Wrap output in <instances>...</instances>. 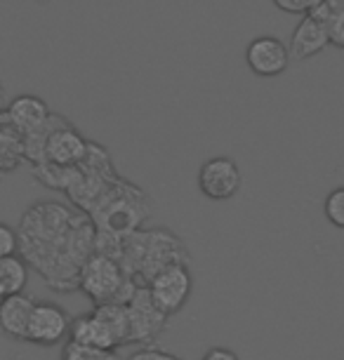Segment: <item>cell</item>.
<instances>
[{"instance_id": "cb8c5ba5", "label": "cell", "mask_w": 344, "mask_h": 360, "mask_svg": "<svg viewBox=\"0 0 344 360\" xmlns=\"http://www.w3.org/2000/svg\"><path fill=\"white\" fill-rule=\"evenodd\" d=\"M5 297H8V292H5V288H3V285H0V304L5 302Z\"/></svg>"}, {"instance_id": "7a4b0ae2", "label": "cell", "mask_w": 344, "mask_h": 360, "mask_svg": "<svg viewBox=\"0 0 344 360\" xmlns=\"http://www.w3.org/2000/svg\"><path fill=\"white\" fill-rule=\"evenodd\" d=\"M97 250L116 257L139 285H149L151 278L167 266L191 262L184 240L167 229H137L120 238L97 240Z\"/></svg>"}, {"instance_id": "603a6c76", "label": "cell", "mask_w": 344, "mask_h": 360, "mask_svg": "<svg viewBox=\"0 0 344 360\" xmlns=\"http://www.w3.org/2000/svg\"><path fill=\"white\" fill-rule=\"evenodd\" d=\"M5 108H8V92H5L3 80H0V111H5Z\"/></svg>"}, {"instance_id": "d4e9b609", "label": "cell", "mask_w": 344, "mask_h": 360, "mask_svg": "<svg viewBox=\"0 0 344 360\" xmlns=\"http://www.w3.org/2000/svg\"><path fill=\"white\" fill-rule=\"evenodd\" d=\"M0 181H3V172H0Z\"/></svg>"}, {"instance_id": "3957f363", "label": "cell", "mask_w": 344, "mask_h": 360, "mask_svg": "<svg viewBox=\"0 0 344 360\" xmlns=\"http://www.w3.org/2000/svg\"><path fill=\"white\" fill-rule=\"evenodd\" d=\"M151 210V195L118 174L87 207V214L97 226V240H109V238H120L137 229H144Z\"/></svg>"}, {"instance_id": "d6986e66", "label": "cell", "mask_w": 344, "mask_h": 360, "mask_svg": "<svg viewBox=\"0 0 344 360\" xmlns=\"http://www.w3.org/2000/svg\"><path fill=\"white\" fill-rule=\"evenodd\" d=\"M19 252V233L17 229L8 226V224L0 221V259L10 255Z\"/></svg>"}, {"instance_id": "30bf717a", "label": "cell", "mask_w": 344, "mask_h": 360, "mask_svg": "<svg viewBox=\"0 0 344 360\" xmlns=\"http://www.w3.org/2000/svg\"><path fill=\"white\" fill-rule=\"evenodd\" d=\"M290 47L276 36H260L250 40L246 50V64L255 76L276 78L288 71L290 66Z\"/></svg>"}, {"instance_id": "4fadbf2b", "label": "cell", "mask_w": 344, "mask_h": 360, "mask_svg": "<svg viewBox=\"0 0 344 360\" xmlns=\"http://www.w3.org/2000/svg\"><path fill=\"white\" fill-rule=\"evenodd\" d=\"M8 113L12 115L19 130L24 132V137H29V134L40 130L47 123V118L52 115V108L36 94H19V97L8 101Z\"/></svg>"}, {"instance_id": "44dd1931", "label": "cell", "mask_w": 344, "mask_h": 360, "mask_svg": "<svg viewBox=\"0 0 344 360\" xmlns=\"http://www.w3.org/2000/svg\"><path fill=\"white\" fill-rule=\"evenodd\" d=\"M125 360H184L174 353H167V351H160V349H153V346H144V349L130 353Z\"/></svg>"}, {"instance_id": "277c9868", "label": "cell", "mask_w": 344, "mask_h": 360, "mask_svg": "<svg viewBox=\"0 0 344 360\" xmlns=\"http://www.w3.org/2000/svg\"><path fill=\"white\" fill-rule=\"evenodd\" d=\"M137 288L139 283L120 266L116 257L99 252V250H94V255L80 271L78 290L94 307L97 304H127Z\"/></svg>"}, {"instance_id": "5bb4252c", "label": "cell", "mask_w": 344, "mask_h": 360, "mask_svg": "<svg viewBox=\"0 0 344 360\" xmlns=\"http://www.w3.org/2000/svg\"><path fill=\"white\" fill-rule=\"evenodd\" d=\"M22 162H26L24 132L19 130L5 108V111H0V172H15L17 167H22Z\"/></svg>"}, {"instance_id": "ba28073f", "label": "cell", "mask_w": 344, "mask_h": 360, "mask_svg": "<svg viewBox=\"0 0 344 360\" xmlns=\"http://www.w3.org/2000/svg\"><path fill=\"white\" fill-rule=\"evenodd\" d=\"M243 186L238 162L229 155H215L198 169V188L210 200H231Z\"/></svg>"}, {"instance_id": "7402d4cb", "label": "cell", "mask_w": 344, "mask_h": 360, "mask_svg": "<svg viewBox=\"0 0 344 360\" xmlns=\"http://www.w3.org/2000/svg\"><path fill=\"white\" fill-rule=\"evenodd\" d=\"M200 360H241V358L231 349H227V346H212V349H208L203 353Z\"/></svg>"}, {"instance_id": "e0dca14e", "label": "cell", "mask_w": 344, "mask_h": 360, "mask_svg": "<svg viewBox=\"0 0 344 360\" xmlns=\"http://www.w3.org/2000/svg\"><path fill=\"white\" fill-rule=\"evenodd\" d=\"M62 360H120V356L118 351L92 349V346H83L69 339L62 349Z\"/></svg>"}, {"instance_id": "8fae6325", "label": "cell", "mask_w": 344, "mask_h": 360, "mask_svg": "<svg viewBox=\"0 0 344 360\" xmlns=\"http://www.w3.org/2000/svg\"><path fill=\"white\" fill-rule=\"evenodd\" d=\"M328 45H330L328 24L321 17H316L314 12H307V15H302L300 24L295 26L288 47H290V57L298 59V62H305V59H312L316 54H321Z\"/></svg>"}, {"instance_id": "5b68a950", "label": "cell", "mask_w": 344, "mask_h": 360, "mask_svg": "<svg viewBox=\"0 0 344 360\" xmlns=\"http://www.w3.org/2000/svg\"><path fill=\"white\" fill-rule=\"evenodd\" d=\"M71 342H78L92 349L118 351L130 344V321L125 304H97L90 314L73 318Z\"/></svg>"}, {"instance_id": "2e32d148", "label": "cell", "mask_w": 344, "mask_h": 360, "mask_svg": "<svg viewBox=\"0 0 344 360\" xmlns=\"http://www.w3.org/2000/svg\"><path fill=\"white\" fill-rule=\"evenodd\" d=\"M312 12L328 24L330 45L344 50V0H323Z\"/></svg>"}, {"instance_id": "8992f818", "label": "cell", "mask_w": 344, "mask_h": 360, "mask_svg": "<svg viewBox=\"0 0 344 360\" xmlns=\"http://www.w3.org/2000/svg\"><path fill=\"white\" fill-rule=\"evenodd\" d=\"M125 307H127V321H130V344L151 346L163 335L170 316L158 309V304L153 302L146 285H139L137 292H134Z\"/></svg>"}, {"instance_id": "ffe728a7", "label": "cell", "mask_w": 344, "mask_h": 360, "mask_svg": "<svg viewBox=\"0 0 344 360\" xmlns=\"http://www.w3.org/2000/svg\"><path fill=\"white\" fill-rule=\"evenodd\" d=\"M279 10L290 12V15H307V12L316 10L323 0H272Z\"/></svg>"}, {"instance_id": "9a60e30c", "label": "cell", "mask_w": 344, "mask_h": 360, "mask_svg": "<svg viewBox=\"0 0 344 360\" xmlns=\"http://www.w3.org/2000/svg\"><path fill=\"white\" fill-rule=\"evenodd\" d=\"M29 283V264L24 262L22 255H10L0 259V285L5 288L8 295H17V292L26 290Z\"/></svg>"}, {"instance_id": "6da1fadb", "label": "cell", "mask_w": 344, "mask_h": 360, "mask_svg": "<svg viewBox=\"0 0 344 360\" xmlns=\"http://www.w3.org/2000/svg\"><path fill=\"white\" fill-rule=\"evenodd\" d=\"M19 255L55 292H76L80 271L97 250V226L76 205L38 200L17 226Z\"/></svg>"}, {"instance_id": "9c48e42d", "label": "cell", "mask_w": 344, "mask_h": 360, "mask_svg": "<svg viewBox=\"0 0 344 360\" xmlns=\"http://www.w3.org/2000/svg\"><path fill=\"white\" fill-rule=\"evenodd\" d=\"M73 318L66 314L64 307L55 302H38L33 309L29 330H26V342L36 346H57L71 335Z\"/></svg>"}, {"instance_id": "ac0fdd59", "label": "cell", "mask_w": 344, "mask_h": 360, "mask_svg": "<svg viewBox=\"0 0 344 360\" xmlns=\"http://www.w3.org/2000/svg\"><path fill=\"white\" fill-rule=\"evenodd\" d=\"M323 212H326V219L335 229H344V186H337L326 195Z\"/></svg>"}, {"instance_id": "52a82bcc", "label": "cell", "mask_w": 344, "mask_h": 360, "mask_svg": "<svg viewBox=\"0 0 344 360\" xmlns=\"http://www.w3.org/2000/svg\"><path fill=\"white\" fill-rule=\"evenodd\" d=\"M153 297V302L158 304V309L167 316H174L184 309V304L191 297L193 290V276L189 264H174V266L163 269L160 274L151 278V283L146 285Z\"/></svg>"}, {"instance_id": "7c38bea8", "label": "cell", "mask_w": 344, "mask_h": 360, "mask_svg": "<svg viewBox=\"0 0 344 360\" xmlns=\"http://www.w3.org/2000/svg\"><path fill=\"white\" fill-rule=\"evenodd\" d=\"M36 299L26 292L8 295L5 302L0 304V330L15 342H26V330H29L33 309H36Z\"/></svg>"}]
</instances>
